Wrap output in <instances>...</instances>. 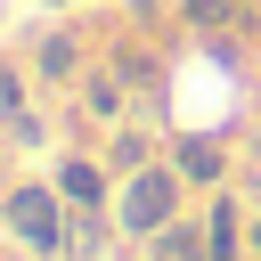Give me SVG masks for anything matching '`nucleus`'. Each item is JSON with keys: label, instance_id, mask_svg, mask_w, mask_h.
I'll return each instance as SVG.
<instances>
[{"label": "nucleus", "instance_id": "obj_1", "mask_svg": "<svg viewBox=\"0 0 261 261\" xmlns=\"http://www.w3.org/2000/svg\"><path fill=\"white\" fill-rule=\"evenodd\" d=\"M65 220H73V204L57 196L49 171H24V179L0 188V237L24 261H65Z\"/></svg>", "mask_w": 261, "mask_h": 261}, {"label": "nucleus", "instance_id": "obj_2", "mask_svg": "<svg viewBox=\"0 0 261 261\" xmlns=\"http://www.w3.org/2000/svg\"><path fill=\"white\" fill-rule=\"evenodd\" d=\"M188 179H179V163H171V147L155 155V163H139V171H122L114 179V220H122V245H147L155 228H171L179 212H188Z\"/></svg>", "mask_w": 261, "mask_h": 261}, {"label": "nucleus", "instance_id": "obj_3", "mask_svg": "<svg viewBox=\"0 0 261 261\" xmlns=\"http://www.w3.org/2000/svg\"><path fill=\"white\" fill-rule=\"evenodd\" d=\"M49 179H57V196H65L73 212H106V204H114V163H106V147H49Z\"/></svg>", "mask_w": 261, "mask_h": 261}, {"label": "nucleus", "instance_id": "obj_4", "mask_svg": "<svg viewBox=\"0 0 261 261\" xmlns=\"http://www.w3.org/2000/svg\"><path fill=\"white\" fill-rule=\"evenodd\" d=\"M24 65H33V82H41V90H73V82H82L98 57H90V33L65 16V24H49V33L24 49Z\"/></svg>", "mask_w": 261, "mask_h": 261}, {"label": "nucleus", "instance_id": "obj_5", "mask_svg": "<svg viewBox=\"0 0 261 261\" xmlns=\"http://www.w3.org/2000/svg\"><path fill=\"white\" fill-rule=\"evenodd\" d=\"M171 163H179V179H188L196 196L228 188V171H237V163H228V139H220V130H179V139H171Z\"/></svg>", "mask_w": 261, "mask_h": 261}, {"label": "nucleus", "instance_id": "obj_6", "mask_svg": "<svg viewBox=\"0 0 261 261\" xmlns=\"http://www.w3.org/2000/svg\"><path fill=\"white\" fill-rule=\"evenodd\" d=\"M106 65L130 82V98H139V106H155V98H163V49H155L147 33H122V41L106 49Z\"/></svg>", "mask_w": 261, "mask_h": 261}, {"label": "nucleus", "instance_id": "obj_7", "mask_svg": "<svg viewBox=\"0 0 261 261\" xmlns=\"http://www.w3.org/2000/svg\"><path fill=\"white\" fill-rule=\"evenodd\" d=\"M73 98H82V122H106V130H114V122H130V106H139V98H130V82H122L114 65H90V73L73 82Z\"/></svg>", "mask_w": 261, "mask_h": 261}, {"label": "nucleus", "instance_id": "obj_8", "mask_svg": "<svg viewBox=\"0 0 261 261\" xmlns=\"http://www.w3.org/2000/svg\"><path fill=\"white\" fill-rule=\"evenodd\" d=\"M171 8H179V24H188L196 41H228V33H253V24H261L253 0H171Z\"/></svg>", "mask_w": 261, "mask_h": 261}, {"label": "nucleus", "instance_id": "obj_9", "mask_svg": "<svg viewBox=\"0 0 261 261\" xmlns=\"http://www.w3.org/2000/svg\"><path fill=\"white\" fill-rule=\"evenodd\" d=\"M139 253H147V261H212V245H204V212H179V220L155 228Z\"/></svg>", "mask_w": 261, "mask_h": 261}, {"label": "nucleus", "instance_id": "obj_10", "mask_svg": "<svg viewBox=\"0 0 261 261\" xmlns=\"http://www.w3.org/2000/svg\"><path fill=\"white\" fill-rule=\"evenodd\" d=\"M163 155V139L147 130V122H114V139H106V163H114V179L122 171H139V163H155Z\"/></svg>", "mask_w": 261, "mask_h": 261}, {"label": "nucleus", "instance_id": "obj_11", "mask_svg": "<svg viewBox=\"0 0 261 261\" xmlns=\"http://www.w3.org/2000/svg\"><path fill=\"white\" fill-rule=\"evenodd\" d=\"M24 106H33V65L0 49V122H8V114H24Z\"/></svg>", "mask_w": 261, "mask_h": 261}, {"label": "nucleus", "instance_id": "obj_12", "mask_svg": "<svg viewBox=\"0 0 261 261\" xmlns=\"http://www.w3.org/2000/svg\"><path fill=\"white\" fill-rule=\"evenodd\" d=\"M0 147H49V114H41V106L8 114V122H0Z\"/></svg>", "mask_w": 261, "mask_h": 261}, {"label": "nucleus", "instance_id": "obj_13", "mask_svg": "<svg viewBox=\"0 0 261 261\" xmlns=\"http://www.w3.org/2000/svg\"><path fill=\"white\" fill-rule=\"evenodd\" d=\"M130 16H139V24H155V16H163V0H130Z\"/></svg>", "mask_w": 261, "mask_h": 261}, {"label": "nucleus", "instance_id": "obj_14", "mask_svg": "<svg viewBox=\"0 0 261 261\" xmlns=\"http://www.w3.org/2000/svg\"><path fill=\"white\" fill-rule=\"evenodd\" d=\"M41 8H49V16H73V8H90V0H41Z\"/></svg>", "mask_w": 261, "mask_h": 261}, {"label": "nucleus", "instance_id": "obj_15", "mask_svg": "<svg viewBox=\"0 0 261 261\" xmlns=\"http://www.w3.org/2000/svg\"><path fill=\"white\" fill-rule=\"evenodd\" d=\"M253 261H261V204H253Z\"/></svg>", "mask_w": 261, "mask_h": 261}, {"label": "nucleus", "instance_id": "obj_16", "mask_svg": "<svg viewBox=\"0 0 261 261\" xmlns=\"http://www.w3.org/2000/svg\"><path fill=\"white\" fill-rule=\"evenodd\" d=\"M0 188H8V163H0Z\"/></svg>", "mask_w": 261, "mask_h": 261}]
</instances>
